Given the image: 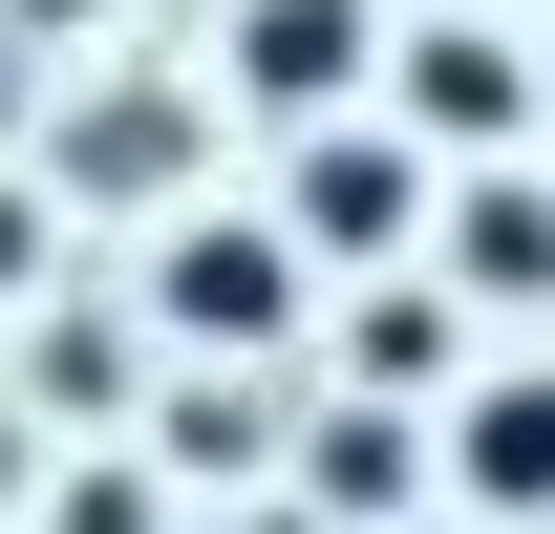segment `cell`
<instances>
[{"label": "cell", "mask_w": 555, "mask_h": 534, "mask_svg": "<svg viewBox=\"0 0 555 534\" xmlns=\"http://www.w3.org/2000/svg\"><path fill=\"white\" fill-rule=\"evenodd\" d=\"M171 321L193 342H278V236H193L171 257Z\"/></svg>", "instance_id": "obj_1"}, {"label": "cell", "mask_w": 555, "mask_h": 534, "mask_svg": "<svg viewBox=\"0 0 555 534\" xmlns=\"http://www.w3.org/2000/svg\"><path fill=\"white\" fill-rule=\"evenodd\" d=\"M299 214H321L343 257H385V236L427 214V171H406V150H321V171H299Z\"/></svg>", "instance_id": "obj_2"}, {"label": "cell", "mask_w": 555, "mask_h": 534, "mask_svg": "<svg viewBox=\"0 0 555 534\" xmlns=\"http://www.w3.org/2000/svg\"><path fill=\"white\" fill-rule=\"evenodd\" d=\"M470 492L555 513V385H491V406H470Z\"/></svg>", "instance_id": "obj_3"}, {"label": "cell", "mask_w": 555, "mask_h": 534, "mask_svg": "<svg viewBox=\"0 0 555 534\" xmlns=\"http://www.w3.org/2000/svg\"><path fill=\"white\" fill-rule=\"evenodd\" d=\"M343 65H363V22H343V0H257V86H278V107H321Z\"/></svg>", "instance_id": "obj_4"}, {"label": "cell", "mask_w": 555, "mask_h": 534, "mask_svg": "<svg viewBox=\"0 0 555 534\" xmlns=\"http://www.w3.org/2000/svg\"><path fill=\"white\" fill-rule=\"evenodd\" d=\"M470 278H555V193H491L470 214Z\"/></svg>", "instance_id": "obj_5"}]
</instances>
